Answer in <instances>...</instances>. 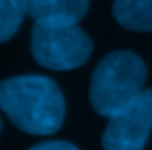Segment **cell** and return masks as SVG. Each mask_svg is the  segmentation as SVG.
<instances>
[{
  "label": "cell",
  "instance_id": "4",
  "mask_svg": "<svg viewBox=\"0 0 152 150\" xmlns=\"http://www.w3.org/2000/svg\"><path fill=\"white\" fill-rule=\"evenodd\" d=\"M108 119L100 139L104 150H145L152 131V89Z\"/></svg>",
  "mask_w": 152,
  "mask_h": 150
},
{
  "label": "cell",
  "instance_id": "3",
  "mask_svg": "<svg viewBox=\"0 0 152 150\" xmlns=\"http://www.w3.org/2000/svg\"><path fill=\"white\" fill-rule=\"evenodd\" d=\"M91 52L93 41L77 23L35 21L31 29V54L46 69H75L87 64Z\"/></svg>",
  "mask_w": 152,
  "mask_h": 150
},
{
  "label": "cell",
  "instance_id": "1",
  "mask_svg": "<svg viewBox=\"0 0 152 150\" xmlns=\"http://www.w3.org/2000/svg\"><path fill=\"white\" fill-rule=\"evenodd\" d=\"M0 110L27 135H54L66 119L62 90L45 75H18L0 81Z\"/></svg>",
  "mask_w": 152,
  "mask_h": 150
},
{
  "label": "cell",
  "instance_id": "9",
  "mask_svg": "<svg viewBox=\"0 0 152 150\" xmlns=\"http://www.w3.org/2000/svg\"><path fill=\"white\" fill-rule=\"evenodd\" d=\"M0 131H2V121H0Z\"/></svg>",
  "mask_w": 152,
  "mask_h": 150
},
{
  "label": "cell",
  "instance_id": "7",
  "mask_svg": "<svg viewBox=\"0 0 152 150\" xmlns=\"http://www.w3.org/2000/svg\"><path fill=\"white\" fill-rule=\"evenodd\" d=\"M27 14L25 0H0V42H6L19 31Z\"/></svg>",
  "mask_w": 152,
  "mask_h": 150
},
{
  "label": "cell",
  "instance_id": "6",
  "mask_svg": "<svg viewBox=\"0 0 152 150\" xmlns=\"http://www.w3.org/2000/svg\"><path fill=\"white\" fill-rule=\"evenodd\" d=\"M114 19L129 31H152V0H114Z\"/></svg>",
  "mask_w": 152,
  "mask_h": 150
},
{
  "label": "cell",
  "instance_id": "2",
  "mask_svg": "<svg viewBox=\"0 0 152 150\" xmlns=\"http://www.w3.org/2000/svg\"><path fill=\"white\" fill-rule=\"evenodd\" d=\"M146 81V64L133 50H114L104 56L91 77L89 102L98 116L112 117L129 106Z\"/></svg>",
  "mask_w": 152,
  "mask_h": 150
},
{
  "label": "cell",
  "instance_id": "8",
  "mask_svg": "<svg viewBox=\"0 0 152 150\" xmlns=\"http://www.w3.org/2000/svg\"><path fill=\"white\" fill-rule=\"evenodd\" d=\"M29 150H79V148L67 141H42L39 144H33Z\"/></svg>",
  "mask_w": 152,
  "mask_h": 150
},
{
  "label": "cell",
  "instance_id": "5",
  "mask_svg": "<svg viewBox=\"0 0 152 150\" xmlns=\"http://www.w3.org/2000/svg\"><path fill=\"white\" fill-rule=\"evenodd\" d=\"M33 21L79 23L89 12V0H25Z\"/></svg>",
  "mask_w": 152,
  "mask_h": 150
}]
</instances>
